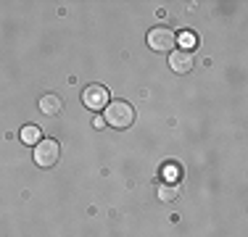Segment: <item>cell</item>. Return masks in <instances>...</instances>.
<instances>
[{
  "mask_svg": "<svg viewBox=\"0 0 248 237\" xmlns=\"http://www.w3.org/2000/svg\"><path fill=\"white\" fill-rule=\"evenodd\" d=\"M103 121L114 129H127L135 121V108L127 100H108V105L103 108Z\"/></svg>",
  "mask_w": 248,
  "mask_h": 237,
  "instance_id": "1",
  "label": "cell"
},
{
  "mask_svg": "<svg viewBox=\"0 0 248 237\" xmlns=\"http://www.w3.org/2000/svg\"><path fill=\"white\" fill-rule=\"evenodd\" d=\"M58 156H61V145H58V140L43 137L37 145H34V163H37L40 169H50V166H56Z\"/></svg>",
  "mask_w": 248,
  "mask_h": 237,
  "instance_id": "2",
  "label": "cell"
},
{
  "mask_svg": "<svg viewBox=\"0 0 248 237\" xmlns=\"http://www.w3.org/2000/svg\"><path fill=\"white\" fill-rule=\"evenodd\" d=\"M145 40H148V47L156 53H172V47L177 45V34L169 27H153Z\"/></svg>",
  "mask_w": 248,
  "mask_h": 237,
  "instance_id": "3",
  "label": "cell"
},
{
  "mask_svg": "<svg viewBox=\"0 0 248 237\" xmlns=\"http://www.w3.org/2000/svg\"><path fill=\"white\" fill-rule=\"evenodd\" d=\"M82 103L90 111H103L108 105V90L103 85H87L82 90Z\"/></svg>",
  "mask_w": 248,
  "mask_h": 237,
  "instance_id": "4",
  "label": "cell"
},
{
  "mask_svg": "<svg viewBox=\"0 0 248 237\" xmlns=\"http://www.w3.org/2000/svg\"><path fill=\"white\" fill-rule=\"evenodd\" d=\"M169 69L174 74H187L193 69V53L190 50H172L169 53Z\"/></svg>",
  "mask_w": 248,
  "mask_h": 237,
  "instance_id": "5",
  "label": "cell"
},
{
  "mask_svg": "<svg viewBox=\"0 0 248 237\" xmlns=\"http://www.w3.org/2000/svg\"><path fill=\"white\" fill-rule=\"evenodd\" d=\"M40 114H45V116H58L63 111V100L58 98V95H43V98H40Z\"/></svg>",
  "mask_w": 248,
  "mask_h": 237,
  "instance_id": "6",
  "label": "cell"
},
{
  "mask_svg": "<svg viewBox=\"0 0 248 237\" xmlns=\"http://www.w3.org/2000/svg\"><path fill=\"white\" fill-rule=\"evenodd\" d=\"M161 177H164V185H177L182 179V166L177 161H169L161 166Z\"/></svg>",
  "mask_w": 248,
  "mask_h": 237,
  "instance_id": "7",
  "label": "cell"
},
{
  "mask_svg": "<svg viewBox=\"0 0 248 237\" xmlns=\"http://www.w3.org/2000/svg\"><path fill=\"white\" fill-rule=\"evenodd\" d=\"M43 140V129L34 127V124H27V127H21V142L24 145H37V142Z\"/></svg>",
  "mask_w": 248,
  "mask_h": 237,
  "instance_id": "8",
  "label": "cell"
},
{
  "mask_svg": "<svg viewBox=\"0 0 248 237\" xmlns=\"http://www.w3.org/2000/svg\"><path fill=\"white\" fill-rule=\"evenodd\" d=\"M177 195H180V190H177V185H158V200H164V203H172V200H177Z\"/></svg>",
  "mask_w": 248,
  "mask_h": 237,
  "instance_id": "9",
  "label": "cell"
},
{
  "mask_svg": "<svg viewBox=\"0 0 248 237\" xmlns=\"http://www.w3.org/2000/svg\"><path fill=\"white\" fill-rule=\"evenodd\" d=\"M177 43H180L182 47H190V53L198 47V34L196 32H180L177 34Z\"/></svg>",
  "mask_w": 248,
  "mask_h": 237,
  "instance_id": "10",
  "label": "cell"
},
{
  "mask_svg": "<svg viewBox=\"0 0 248 237\" xmlns=\"http://www.w3.org/2000/svg\"><path fill=\"white\" fill-rule=\"evenodd\" d=\"M93 124H95V127L100 129V127H103V124H106V121H103V116H95V118H93Z\"/></svg>",
  "mask_w": 248,
  "mask_h": 237,
  "instance_id": "11",
  "label": "cell"
}]
</instances>
